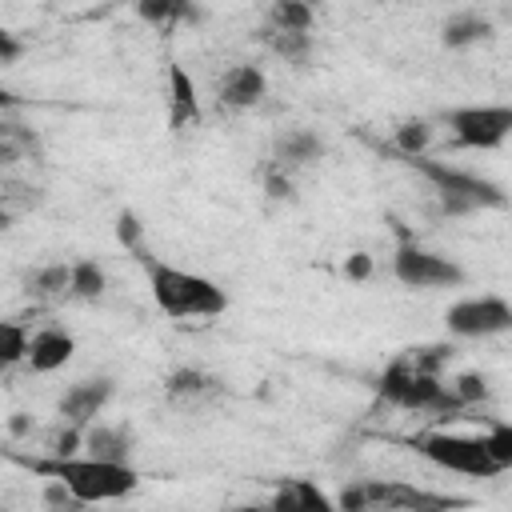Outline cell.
Wrapping results in <instances>:
<instances>
[{
	"mask_svg": "<svg viewBox=\"0 0 512 512\" xmlns=\"http://www.w3.org/2000/svg\"><path fill=\"white\" fill-rule=\"evenodd\" d=\"M24 468H32L36 476H52L60 484L72 488V496L80 504H108V500H124L136 488V468L132 464H116V460H100V456H44V460H20Z\"/></svg>",
	"mask_w": 512,
	"mask_h": 512,
	"instance_id": "6da1fadb",
	"label": "cell"
},
{
	"mask_svg": "<svg viewBox=\"0 0 512 512\" xmlns=\"http://www.w3.org/2000/svg\"><path fill=\"white\" fill-rule=\"evenodd\" d=\"M140 264L148 268V288H152V300L164 316H172V320H212L228 308V296L216 280H208L200 272H188V268H176V264H164V260H152V256H144Z\"/></svg>",
	"mask_w": 512,
	"mask_h": 512,
	"instance_id": "7a4b0ae2",
	"label": "cell"
},
{
	"mask_svg": "<svg viewBox=\"0 0 512 512\" xmlns=\"http://www.w3.org/2000/svg\"><path fill=\"white\" fill-rule=\"evenodd\" d=\"M432 188L436 196V208L444 216H472V212H488V208H504L508 196L500 184L476 176V172H464L448 160H428V156H404Z\"/></svg>",
	"mask_w": 512,
	"mask_h": 512,
	"instance_id": "3957f363",
	"label": "cell"
},
{
	"mask_svg": "<svg viewBox=\"0 0 512 512\" xmlns=\"http://www.w3.org/2000/svg\"><path fill=\"white\" fill-rule=\"evenodd\" d=\"M376 388H380V396H384L388 404H396V408H404V412H432V416L464 412V408L456 404V396L448 392L444 376L420 372V368H412L404 356H396V360L384 368V376H380Z\"/></svg>",
	"mask_w": 512,
	"mask_h": 512,
	"instance_id": "277c9868",
	"label": "cell"
},
{
	"mask_svg": "<svg viewBox=\"0 0 512 512\" xmlns=\"http://www.w3.org/2000/svg\"><path fill=\"white\" fill-rule=\"evenodd\" d=\"M408 444L436 468L444 472H456V476H468V480H492L500 476L504 468L492 460V452L484 448V436H464V432H444V428H432V432H420V436H408Z\"/></svg>",
	"mask_w": 512,
	"mask_h": 512,
	"instance_id": "5b68a950",
	"label": "cell"
},
{
	"mask_svg": "<svg viewBox=\"0 0 512 512\" xmlns=\"http://www.w3.org/2000/svg\"><path fill=\"white\" fill-rule=\"evenodd\" d=\"M468 500L460 496H440V492H424L416 484H404V480H360V484H348L340 496H336V508L344 512H368V508H396V512H432V508H460Z\"/></svg>",
	"mask_w": 512,
	"mask_h": 512,
	"instance_id": "8992f818",
	"label": "cell"
},
{
	"mask_svg": "<svg viewBox=\"0 0 512 512\" xmlns=\"http://www.w3.org/2000/svg\"><path fill=\"white\" fill-rule=\"evenodd\" d=\"M440 120L460 148H476V152H492L512 136L508 104H464V108L440 112Z\"/></svg>",
	"mask_w": 512,
	"mask_h": 512,
	"instance_id": "52a82bcc",
	"label": "cell"
},
{
	"mask_svg": "<svg viewBox=\"0 0 512 512\" xmlns=\"http://www.w3.org/2000/svg\"><path fill=\"white\" fill-rule=\"evenodd\" d=\"M392 276L412 288V292H436V288H460L464 284V268L440 252H428L412 240H404L392 256Z\"/></svg>",
	"mask_w": 512,
	"mask_h": 512,
	"instance_id": "ba28073f",
	"label": "cell"
},
{
	"mask_svg": "<svg viewBox=\"0 0 512 512\" xmlns=\"http://www.w3.org/2000/svg\"><path fill=\"white\" fill-rule=\"evenodd\" d=\"M444 324L452 336L460 340H488V336H504L512 328V304L504 296H464L456 304H448Z\"/></svg>",
	"mask_w": 512,
	"mask_h": 512,
	"instance_id": "9c48e42d",
	"label": "cell"
},
{
	"mask_svg": "<svg viewBox=\"0 0 512 512\" xmlns=\"http://www.w3.org/2000/svg\"><path fill=\"white\" fill-rule=\"evenodd\" d=\"M108 400H112V380H108V376H88V380L68 384L56 408H60L64 424L88 428V424H92V420L104 412V404H108Z\"/></svg>",
	"mask_w": 512,
	"mask_h": 512,
	"instance_id": "30bf717a",
	"label": "cell"
},
{
	"mask_svg": "<svg viewBox=\"0 0 512 512\" xmlns=\"http://www.w3.org/2000/svg\"><path fill=\"white\" fill-rule=\"evenodd\" d=\"M268 96V76L256 68V64H232L220 84H216V100L232 112H244V108H256L260 100Z\"/></svg>",
	"mask_w": 512,
	"mask_h": 512,
	"instance_id": "8fae6325",
	"label": "cell"
},
{
	"mask_svg": "<svg viewBox=\"0 0 512 512\" xmlns=\"http://www.w3.org/2000/svg\"><path fill=\"white\" fill-rule=\"evenodd\" d=\"M72 356H76V336L68 328H56L52 324V328H40V332L28 336L24 360H28L32 372H60Z\"/></svg>",
	"mask_w": 512,
	"mask_h": 512,
	"instance_id": "7c38bea8",
	"label": "cell"
},
{
	"mask_svg": "<svg viewBox=\"0 0 512 512\" xmlns=\"http://www.w3.org/2000/svg\"><path fill=\"white\" fill-rule=\"evenodd\" d=\"M132 444H136V436H132V428H124V424H88L84 428V452L88 456H100V460H116V464H128L132 460Z\"/></svg>",
	"mask_w": 512,
	"mask_h": 512,
	"instance_id": "4fadbf2b",
	"label": "cell"
},
{
	"mask_svg": "<svg viewBox=\"0 0 512 512\" xmlns=\"http://www.w3.org/2000/svg\"><path fill=\"white\" fill-rule=\"evenodd\" d=\"M168 128L172 132H180V128H188V124H196L200 120V96H196V84H192V76L180 68V64H172L168 68Z\"/></svg>",
	"mask_w": 512,
	"mask_h": 512,
	"instance_id": "5bb4252c",
	"label": "cell"
},
{
	"mask_svg": "<svg viewBox=\"0 0 512 512\" xmlns=\"http://www.w3.org/2000/svg\"><path fill=\"white\" fill-rule=\"evenodd\" d=\"M272 156H276L280 168L292 172V168L316 164V160L324 156V144H320V136L308 132V128H284V132L276 136V144H272Z\"/></svg>",
	"mask_w": 512,
	"mask_h": 512,
	"instance_id": "9a60e30c",
	"label": "cell"
},
{
	"mask_svg": "<svg viewBox=\"0 0 512 512\" xmlns=\"http://www.w3.org/2000/svg\"><path fill=\"white\" fill-rule=\"evenodd\" d=\"M276 512H328L336 508V500L328 492H320L312 480H280V488L268 500Z\"/></svg>",
	"mask_w": 512,
	"mask_h": 512,
	"instance_id": "2e32d148",
	"label": "cell"
},
{
	"mask_svg": "<svg viewBox=\"0 0 512 512\" xmlns=\"http://www.w3.org/2000/svg\"><path fill=\"white\" fill-rule=\"evenodd\" d=\"M492 36V20L480 16V12H456L440 24V44L460 52V48H472V44H484Z\"/></svg>",
	"mask_w": 512,
	"mask_h": 512,
	"instance_id": "e0dca14e",
	"label": "cell"
},
{
	"mask_svg": "<svg viewBox=\"0 0 512 512\" xmlns=\"http://www.w3.org/2000/svg\"><path fill=\"white\" fill-rule=\"evenodd\" d=\"M220 388V380L216 376H208L204 368H172L168 372V380H164V392L172 396V400H200V396H208V392H216Z\"/></svg>",
	"mask_w": 512,
	"mask_h": 512,
	"instance_id": "ac0fdd59",
	"label": "cell"
},
{
	"mask_svg": "<svg viewBox=\"0 0 512 512\" xmlns=\"http://www.w3.org/2000/svg\"><path fill=\"white\" fill-rule=\"evenodd\" d=\"M24 292L32 300H56L68 296V264H40L24 276Z\"/></svg>",
	"mask_w": 512,
	"mask_h": 512,
	"instance_id": "d6986e66",
	"label": "cell"
},
{
	"mask_svg": "<svg viewBox=\"0 0 512 512\" xmlns=\"http://www.w3.org/2000/svg\"><path fill=\"white\" fill-rule=\"evenodd\" d=\"M108 288V276L96 260H72L68 264V296L76 300H100Z\"/></svg>",
	"mask_w": 512,
	"mask_h": 512,
	"instance_id": "ffe728a7",
	"label": "cell"
},
{
	"mask_svg": "<svg viewBox=\"0 0 512 512\" xmlns=\"http://www.w3.org/2000/svg\"><path fill=\"white\" fill-rule=\"evenodd\" d=\"M268 28L272 32H312V4L308 0H272Z\"/></svg>",
	"mask_w": 512,
	"mask_h": 512,
	"instance_id": "44dd1931",
	"label": "cell"
},
{
	"mask_svg": "<svg viewBox=\"0 0 512 512\" xmlns=\"http://www.w3.org/2000/svg\"><path fill=\"white\" fill-rule=\"evenodd\" d=\"M268 48L280 56V60H288V64H296V68H304L308 60H312V32H272L268 28Z\"/></svg>",
	"mask_w": 512,
	"mask_h": 512,
	"instance_id": "7402d4cb",
	"label": "cell"
},
{
	"mask_svg": "<svg viewBox=\"0 0 512 512\" xmlns=\"http://www.w3.org/2000/svg\"><path fill=\"white\" fill-rule=\"evenodd\" d=\"M136 16L156 28V32H168L176 20L188 16V0H136Z\"/></svg>",
	"mask_w": 512,
	"mask_h": 512,
	"instance_id": "603a6c76",
	"label": "cell"
},
{
	"mask_svg": "<svg viewBox=\"0 0 512 512\" xmlns=\"http://www.w3.org/2000/svg\"><path fill=\"white\" fill-rule=\"evenodd\" d=\"M428 144H432V124H428V120H404V124H396V132H392V148H396L400 156H424Z\"/></svg>",
	"mask_w": 512,
	"mask_h": 512,
	"instance_id": "cb8c5ba5",
	"label": "cell"
},
{
	"mask_svg": "<svg viewBox=\"0 0 512 512\" xmlns=\"http://www.w3.org/2000/svg\"><path fill=\"white\" fill-rule=\"evenodd\" d=\"M28 352V328L20 320H0V372L20 364Z\"/></svg>",
	"mask_w": 512,
	"mask_h": 512,
	"instance_id": "d4e9b609",
	"label": "cell"
},
{
	"mask_svg": "<svg viewBox=\"0 0 512 512\" xmlns=\"http://www.w3.org/2000/svg\"><path fill=\"white\" fill-rule=\"evenodd\" d=\"M444 384H448V392L456 396L460 408H472V404L488 400V376H484V372H456V376L444 380Z\"/></svg>",
	"mask_w": 512,
	"mask_h": 512,
	"instance_id": "484cf974",
	"label": "cell"
},
{
	"mask_svg": "<svg viewBox=\"0 0 512 512\" xmlns=\"http://www.w3.org/2000/svg\"><path fill=\"white\" fill-rule=\"evenodd\" d=\"M412 368H420V372H444L448 368V360H452V344H420V348H404L400 352Z\"/></svg>",
	"mask_w": 512,
	"mask_h": 512,
	"instance_id": "4316f807",
	"label": "cell"
},
{
	"mask_svg": "<svg viewBox=\"0 0 512 512\" xmlns=\"http://www.w3.org/2000/svg\"><path fill=\"white\" fill-rule=\"evenodd\" d=\"M32 148H36V136L24 124H0V164H12Z\"/></svg>",
	"mask_w": 512,
	"mask_h": 512,
	"instance_id": "83f0119b",
	"label": "cell"
},
{
	"mask_svg": "<svg viewBox=\"0 0 512 512\" xmlns=\"http://www.w3.org/2000/svg\"><path fill=\"white\" fill-rule=\"evenodd\" d=\"M480 436H484V448L492 452V460H496V464L508 472V468H512V424L496 420V424H488Z\"/></svg>",
	"mask_w": 512,
	"mask_h": 512,
	"instance_id": "f1b7e54d",
	"label": "cell"
},
{
	"mask_svg": "<svg viewBox=\"0 0 512 512\" xmlns=\"http://www.w3.org/2000/svg\"><path fill=\"white\" fill-rule=\"evenodd\" d=\"M116 240H120L128 252H136L140 260L148 256V252H144V224H140L136 212H120V220H116Z\"/></svg>",
	"mask_w": 512,
	"mask_h": 512,
	"instance_id": "f546056e",
	"label": "cell"
},
{
	"mask_svg": "<svg viewBox=\"0 0 512 512\" xmlns=\"http://www.w3.org/2000/svg\"><path fill=\"white\" fill-rule=\"evenodd\" d=\"M264 188H268V196L272 200H292V176H288V168H280V164H272L268 168V176H264Z\"/></svg>",
	"mask_w": 512,
	"mask_h": 512,
	"instance_id": "4dcf8cb0",
	"label": "cell"
},
{
	"mask_svg": "<svg viewBox=\"0 0 512 512\" xmlns=\"http://www.w3.org/2000/svg\"><path fill=\"white\" fill-rule=\"evenodd\" d=\"M44 504H52V508H80V500L72 496V488L60 484V480H52V476L44 484Z\"/></svg>",
	"mask_w": 512,
	"mask_h": 512,
	"instance_id": "1f68e13d",
	"label": "cell"
},
{
	"mask_svg": "<svg viewBox=\"0 0 512 512\" xmlns=\"http://www.w3.org/2000/svg\"><path fill=\"white\" fill-rule=\"evenodd\" d=\"M20 56H24V40L12 36L8 28H0V68H12Z\"/></svg>",
	"mask_w": 512,
	"mask_h": 512,
	"instance_id": "d6a6232c",
	"label": "cell"
},
{
	"mask_svg": "<svg viewBox=\"0 0 512 512\" xmlns=\"http://www.w3.org/2000/svg\"><path fill=\"white\" fill-rule=\"evenodd\" d=\"M344 276H348V280H368V276H372V256H368V252H352V256L344 260Z\"/></svg>",
	"mask_w": 512,
	"mask_h": 512,
	"instance_id": "836d02e7",
	"label": "cell"
},
{
	"mask_svg": "<svg viewBox=\"0 0 512 512\" xmlns=\"http://www.w3.org/2000/svg\"><path fill=\"white\" fill-rule=\"evenodd\" d=\"M12 108H20V96H16L12 88L0 84V112H12Z\"/></svg>",
	"mask_w": 512,
	"mask_h": 512,
	"instance_id": "e575fe53",
	"label": "cell"
},
{
	"mask_svg": "<svg viewBox=\"0 0 512 512\" xmlns=\"http://www.w3.org/2000/svg\"><path fill=\"white\" fill-rule=\"evenodd\" d=\"M8 428H12V436H24V432H28V428H32V420H28V416H24V412H16V416H12V424H8Z\"/></svg>",
	"mask_w": 512,
	"mask_h": 512,
	"instance_id": "d590c367",
	"label": "cell"
},
{
	"mask_svg": "<svg viewBox=\"0 0 512 512\" xmlns=\"http://www.w3.org/2000/svg\"><path fill=\"white\" fill-rule=\"evenodd\" d=\"M308 4H320V0H308Z\"/></svg>",
	"mask_w": 512,
	"mask_h": 512,
	"instance_id": "8d00e7d4",
	"label": "cell"
}]
</instances>
